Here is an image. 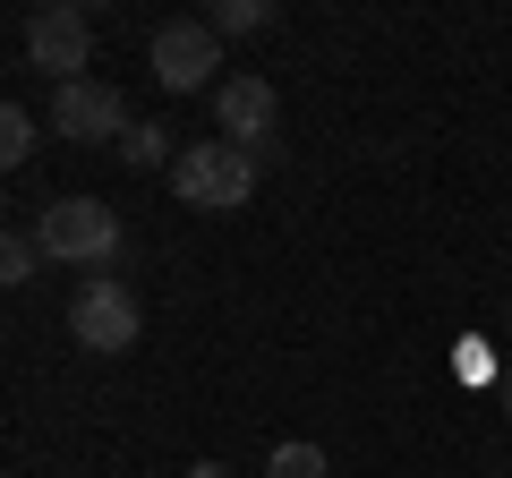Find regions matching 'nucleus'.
Listing matches in <instances>:
<instances>
[{"label":"nucleus","mask_w":512,"mask_h":478,"mask_svg":"<svg viewBox=\"0 0 512 478\" xmlns=\"http://www.w3.org/2000/svg\"><path fill=\"white\" fill-rule=\"evenodd\" d=\"M35 239H43V257H52V265H77L86 282L120 265V214H111L103 197H52L35 214Z\"/></svg>","instance_id":"nucleus-1"},{"label":"nucleus","mask_w":512,"mask_h":478,"mask_svg":"<svg viewBox=\"0 0 512 478\" xmlns=\"http://www.w3.org/2000/svg\"><path fill=\"white\" fill-rule=\"evenodd\" d=\"M171 188H180V205H197V214H231V205L256 197V154H239L231 137H205V146H188L180 163H171Z\"/></svg>","instance_id":"nucleus-2"},{"label":"nucleus","mask_w":512,"mask_h":478,"mask_svg":"<svg viewBox=\"0 0 512 478\" xmlns=\"http://www.w3.org/2000/svg\"><path fill=\"white\" fill-rule=\"evenodd\" d=\"M26 60H35L43 77H60V86H77L94 60V9L86 0H52V9H35L26 18Z\"/></svg>","instance_id":"nucleus-3"},{"label":"nucleus","mask_w":512,"mask_h":478,"mask_svg":"<svg viewBox=\"0 0 512 478\" xmlns=\"http://www.w3.org/2000/svg\"><path fill=\"white\" fill-rule=\"evenodd\" d=\"M69 333L86 350H103V359H120V350H137L146 316H137V299H128L120 274H94V282H77V299H69Z\"/></svg>","instance_id":"nucleus-4"},{"label":"nucleus","mask_w":512,"mask_h":478,"mask_svg":"<svg viewBox=\"0 0 512 478\" xmlns=\"http://www.w3.org/2000/svg\"><path fill=\"white\" fill-rule=\"evenodd\" d=\"M214 69H222V35L205 18H171V26H154V86L163 94H197V86H214Z\"/></svg>","instance_id":"nucleus-5"},{"label":"nucleus","mask_w":512,"mask_h":478,"mask_svg":"<svg viewBox=\"0 0 512 478\" xmlns=\"http://www.w3.org/2000/svg\"><path fill=\"white\" fill-rule=\"evenodd\" d=\"M137 120H128L120 86H103V77H77V86L52 94V137H69V146H111V137H128Z\"/></svg>","instance_id":"nucleus-6"},{"label":"nucleus","mask_w":512,"mask_h":478,"mask_svg":"<svg viewBox=\"0 0 512 478\" xmlns=\"http://www.w3.org/2000/svg\"><path fill=\"white\" fill-rule=\"evenodd\" d=\"M214 120H222V137H231L239 154H256L265 137H274L282 103H274V86L248 69V77H222V86H214Z\"/></svg>","instance_id":"nucleus-7"},{"label":"nucleus","mask_w":512,"mask_h":478,"mask_svg":"<svg viewBox=\"0 0 512 478\" xmlns=\"http://www.w3.org/2000/svg\"><path fill=\"white\" fill-rule=\"evenodd\" d=\"M120 163L128 171H171V163H180V154H171V129H163V120H137V129L120 137Z\"/></svg>","instance_id":"nucleus-8"},{"label":"nucleus","mask_w":512,"mask_h":478,"mask_svg":"<svg viewBox=\"0 0 512 478\" xmlns=\"http://www.w3.org/2000/svg\"><path fill=\"white\" fill-rule=\"evenodd\" d=\"M205 26H214V35H265V26H274V0H214Z\"/></svg>","instance_id":"nucleus-9"},{"label":"nucleus","mask_w":512,"mask_h":478,"mask_svg":"<svg viewBox=\"0 0 512 478\" xmlns=\"http://www.w3.org/2000/svg\"><path fill=\"white\" fill-rule=\"evenodd\" d=\"M35 146H43V129H35V111H18V103H9V111H0V163L18 171V163H26V154H35Z\"/></svg>","instance_id":"nucleus-10"},{"label":"nucleus","mask_w":512,"mask_h":478,"mask_svg":"<svg viewBox=\"0 0 512 478\" xmlns=\"http://www.w3.org/2000/svg\"><path fill=\"white\" fill-rule=\"evenodd\" d=\"M265 478H333V470H325V444H274Z\"/></svg>","instance_id":"nucleus-11"},{"label":"nucleus","mask_w":512,"mask_h":478,"mask_svg":"<svg viewBox=\"0 0 512 478\" xmlns=\"http://www.w3.org/2000/svg\"><path fill=\"white\" fill-rule=\"evenodd\" d=\"M35 265H43V239L35 231H9V239H0V282H35Z\"/></svg>","instance_id":"nucleus-12"},{"label":"nucleus","mask_w":512,"mask_h":478,"mask_svg":"<svg viewBox=\"0 0 512 478\" xmlns=\"http://www.w3.org/2000/svg\"><path fill=\"white\" fill-rule=\"evenodd\" d=\"M495 410H504V419H512V359H504V368H495Z\"/></svg>","instance_id":"nucleus-13"},{"label":"nucleus","mask_w":512,"mask_h":478,"mask_svg":"<svg viewBox=\"0 0 512 478\" xmlns=\"http://www.w3.org/2000/svg\"><path fill=\"white\" fill-rule=\"evenodd\" d=\"M188 478H231V470H222V461H188Z\"/></svg>","instance_id":"nucleus-14"},{"label":"nucleus","mask_w":512,"mask_h":478,"mask_svg":"<svg viewBox=\"0 0 512 478\" xmlns=\"http://www.w3.org/2000/svg\"><path fill=\"white\" fill-rule=\"evenodd\" d=\"M495 478H512V470H495Z\"/></svg>","instance_id":"nucleus-15"}]
</instances>
